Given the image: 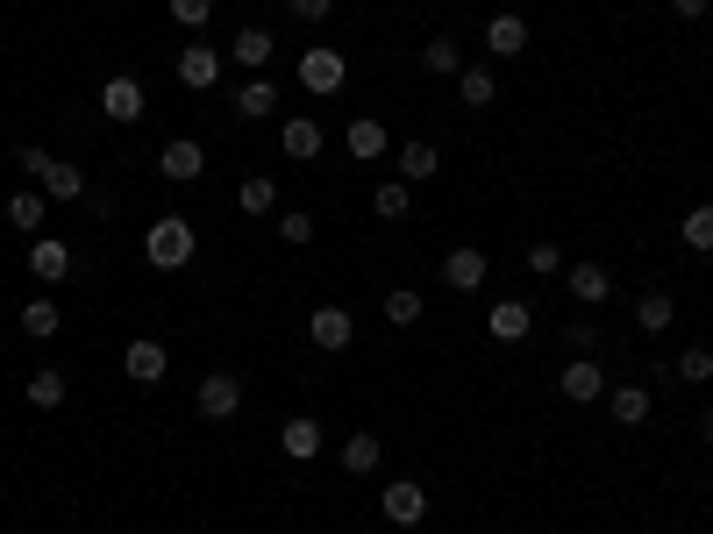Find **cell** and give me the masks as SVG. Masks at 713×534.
<instances>
[{"instance_id": "6da1fadb", "label": "cell", "mask_w": 713, "mask_h": 534, "mask_svg": "<svg viewBox=\"0 0 713 534\" xmlns=\"http://www.w3.org/2000/svg\"><path fill=\"white\" fill-rule=\"evenodd\" d=\"M193 250H201V236H193L186 214H158V221H150L143 257H150L158 271H186V264H193Z\"/></svg>"}, {"instance_id": "7a4b0ae2", "label": "cell", "mask_w": 713, "mask_h": 534, "mask_svg": "<svg viewBox=\"0 0 713 534\" xmlns=\"http://www.w3.org/2000/svg\"><path fill=\"white\" fill-rule=\"evenodd\" d=\"M557 392H564L571 406H593V400H606V371L593 357H564V371H557Z\"/></svg>"}, {"instance_id": "3957f363", "label": "cell", "mask_w": 713, "mask_h": 534, "mask_svg": "<svg viewBox=\"0 0 713 534\" xmlns=\"http://www.w3.org/2000/svg\"><path fill=\"white\" fill-rule=\"evenodd\" d=\"M343 79H350V65H343V51H328V43H314V51H300V86H307V94H336Z\"/></svg>"}, {"instance_id": "277c9868", "label": "cell", "mask_w": 713, "mask_h": 534, "mask_svg": "<svg viewBox=\"0 0 713 534\" xmlns=\"http://www.w3.org/2000/svg\"><path fill=\"white\" fill-rule=\"evenodd\" d=\"M143 107H150V94H143V79H129V72H115V79L100 86V115L121 121V129H129V121H143Z\"/></svg>"}, {"instance_id": "5b68a950", "label": "cell", "mask_w": 713, "mask_h": 534, "mask_svg": "<svg viewBox=\"0 0 713 534\" xmlns=\"http://www.w3.org/2000/svg\"><path fill=\"white\" fill-rule=\"evenodd\" d=\"M378 513H386L392 527H421V521H429V492H421L414 478H400V484L378 492Z\"/></svg>"}, {"instance_id": "8992f818", "label": "cell", "mask_w": 713, "mask_h": 534, "mask_svg": "<svg viewBox=\"0 0 713 534\" xmlns=\"http://www.w3.org/2000/svg\"><path fill=\"white\" fill-rule=\"evenodd\" d=\"M307 342L336 357V349H350V342H357V320L343 314V307H314V314H307Z\"/></svg>"}, {"instance_id": "52a82bcc", "label": "cell", "mask_w": 713, "mask_h": 534, "mask_svg": "<svg viewBox=\"0 0 713 534\" xmlns=\"http://www.w3.org/2000/svg\"><path fill=\"white\" fill-rule=\"evenodd\" d=\"M158 172L172 178V186H193V178L207 172V150L193 143V135H179V143H164V150H158Z\"/></svg>"}, {"instance_id": "ba28073f", "label": "cell", "mask_w": 713, "mask_h": 534, "mask_svg": "<svg viewBox=\"0 0 713 534\" xmlns=\"http://www.w3.org/2000/svg\"><path fill=\"white\" fill-rule=\"evenodd\" d=\"M485 271H493V264H485V250H472V242H457V250L443 257V285H450V293H478Z\"/></svg>"}, {"instance_id": "9c48e42d", "label": "cell", "mask_w": 713, "mask_h": 534, "mask_svg": "<svg viewBox=\"0 0 713 534\" xmlns=\"http://www.w3.org/2000/svg\"><path fill=\"white\" fill-rule=\"evenodd\" d=\"M279 449H285V464H314V456H322V421L314 414H293L279 427Z\"/></svg>"}, {"instance_id": "30bf717a", "label": "cell", "mask_w": 713, "mask_h": 534, "mask_svg": "<svg viewBox=\"0 0 713 534\" xmlns=\"http://www.w3.org/2000/svg\"><path fill=\"white\" fill-rule=\"evenodd\" d=\"M215 79H222V51H207V43H186V51H179V86L207 94Z\"/></svg>"}, {"instance_id": "8fae6325", "label": "cell", "mask_w": 713, "mask_h": 534, "mask_svg": "<svg viewBox=\"0 0 713 534\" xmlns=\"http://www.w3.org/2000/svg\"><path fill=\"white\" fill-rule=\"evenodd\" d=\"M29 271H36L43 285L72 279V242H57V236H36V242H29Z\"/></svg>"}, {"instance_id": "7c38bea8", "label": "cell", "mask_w": 713, "mask_h": 534, "mask_svg": "<svg viewBox=\"0 0 713 534\" xmlns=\"http://www.w3.org/2000/svg\"><path fill=\"white\" fill-rule=\"evenodd\" d=\"M236 406H242V385H236L229 371H207V378H201V414H207V421H229Z\"/></svg>"}, {"instance_id": "4fadbf2b", "label": "cell", "mask_w": 713, "mask_h": 534, "mask_svg": "<svg viewBox=\"0 0 713 534\" xmlns=\"http://www.w3.org/2000/svg\"><path fill=\"white\" fill-rule=\"evenodd\" d=\"M485 51H493V57H521L528 51V22H521V14H493V22H485Z\"/></svg>"}, {"instance_id": "5bb4252c", "label": "cell", "mask_w": 713, "mask_h": 534, "mask_svg": "<svg viewBox=\"0 0 713 534\" xmlns=\"http://www.w3.org/2000/svg\"><path fill=\"white\" fill-rule=\"evenodd\" d=\"M564 285H571V299H579V307H599V299L614 293V271H606V264H571Z\"/></svg>"}, {"instance_id": "9a60e30c", "label": "cell", "mask_w": 713, "mask_h": 534, "mask_svg": "<svg viewBox=\"0 0 713 534\" xmlns=\"http://www.w3.org/2000/svg\"><path fill=\"white\" fill-rule=\"evenodd\" d=\"M528 328H536V320H528L521 299H499V307L485 314V335H493V342H528Z\"/></svg>"}, {"instance_id": "2e32d148", "label": "cell", "mask_w": 713, "mask_h": 534, "mask_svg": "<svg viewBox=\"0 0 713 534\" xmlns=\"http://www.w3.org/2000/svg\"><path fill=\"white\" fill-rule=\"evenodd\" d=\"M649 406H657V400H649V385H614V392H606V414H614L620 427H642Z\"/></svg>"}, {"instance_id": "e0dca14e", "label": "cell", "mask_w": 713, "mask_h": 534, "mask_svg": "<svg viewBox=\"0 0 713 534\" xmlns=\"http://www.w3.org/2000/svg\"><path fill=\"white\" fill-rule=\"evenodd\" d=\"M279 150H285V157H300V164H307V157H322V121L293 115V121L279 129Z\"/></svg>"}, {"instance_id": "ac0fdd59", "label": "cell", "mask_w": 713, "mask_h": 534, "mask_svg": "<svg viewBox=\"0 0 713 534\" xmlns=\"http://www.w3.org/2000/svg\"><path fill=\"white\" fill-rule=\"evenodd\" d=\"M36 186H43V200H79V193H86V172H79V164H65V157H51Z\"/></svg>"}, {"instance_id": "d6986e66", "label": "cell", "mask_w": 713, "mask_h": 534, "mask_svg": "<svg viewBox=\"0 0 713 534\" xmlns=\"http://www.w3.org/2000/svg\"><path fill=\"white\" fill-rule=\"evenodd\" d=\"M271 51H279V36H271V29H242V36L229 43V57H236V65H250V72H264Z\"/></svg>"}, {"instance_id": "ffe728a7", "label": "cell", "mask_w": 713, "mask_h": 534, "mask_svg": "<svg viewBox=\"0 0 713 534\" xmlns=\"http://www.w3.org/2000/svg\"><path fill=\"white\" fill-rule=\"evenodd\" d=\"M121 371H129L136 385H158V378H164V342H129V357H121Z\"/></svg>"}, {"instance_id": "44dd1931", "label": "cell", "mask_w": 713, "mask_h": 534, "mask_svg": "<svg viewBox=\"0 0 713 534\" xmlns=\"http://www.w3.org/2000/svg\"><path fill=\"white\" fill-rule=\"evenodd\" d=\"M43 214H51V200H43V193H14V200H8V221H14V236H29V242L43 236Z\"/></svg>"}, {"instance_id": "7402d4cb", "label": "cell", "mask_w": 713, "mask_h": 534, "mask_svg": "<svg viewBox=\"0 0 713 534\" xmlns=\"http://www.w3.org/2000/svg\"><path fill=\"white\" fill-rule=\"evenodd\" d=\"M264 115H279V86H271V79H250L236 94V121H264Z\"/></svg>"}, {"instance_id": "603a6c76", "label": "cell", "mask_w": 713, "mask_h": 534, "mask_svg": "<svg viewBox=\"0 0 713 534\" xmlns=\"http://www.w3.org/2000/svg\"><path fill=\"white\" fill-rule=\"evenodd\" d=\"M671 320H678V299L671 293H642V299H635V328H642V335H663Z\"/></svg>"}, {"instance_id": "cb8c5ba5", "label": "cell", "mask_w": 713, "mask_h": 534, "mask_svg": "<svg viewBox=\"0 0 713 534\" xmlns=\"http://www.w3.org/2000/svg\"><path fill=\"white\" fill-rule=\"evenodd\" d=\"M343 143H350V157H357V164H364V157H386V121L357 115V121H350V135H343Z\"/></svg>"}, {"instance_id": "d4e9b609", "label": "cell", "mask_w": 713, "mask_h": 534, "mask_svg": "<svg viewBox=\"0 0 713 534\" xmlns=\"http://www.w3.org/2000/svg\"><path fill=\"white\" fill-rule=\"evenodd\" d=\"M343 470H350V478H364V470H378V456H386V442H378V435H350V442H343Z\"/></svg>"}, {"instance_id": "484cf974", "label": "cell", "mask_w": 713, "mask_h": 534, "mask_svg": "<svg viewBox=\"0 0 713 534\" xmlns=\"http://www.w3.org/2000/svg\"><path fill=\"white\" fill-rule=\"evenodd\" d=\"M435 172H443V157H435L429 143H407V150H400V178H407V186H429Z\"/></svg>"}, {"instance_id": "4316f807", "label": "cell", "mask_w": 713, "mask_h": 534, "mask_svg": "<svg viewBox=\"0 0 713 534\" xmlns=\"http://www.w3.org/2000/svg\"><path fill=\"white\" fill-rule=\"evenodd\" d=\"M407 207H414V186H407V178H386V186L371 193V214H378V221H400Z\"/></svg>"}, {"instance_id": "83f0119b", "label": "cell", "mask_w": 713, "mask_h": 534, "mask_svg": "<svg viewBox=\"0 0 713 534\" xmlns=\"http://www.w3.org/2000/svg\"><path fill=\"white\" fill-rule=\"evenodd\" d=\"M421 65H429L435 79H450V72H464V51H457V36H435V43H421Z\"/></svg>"}, {"instance_id": "f1b7e54d", "label": "cell", "mask_w": 713, "mask_h": 534, "mask_svg": "<svg viewBox=\"0 0 713 534\" xmlns=\"http://www.w3.org/2000/svg\"><path fill=\"white\" fill-rule=\"evenodd\" d=\"M457 94L472 100V107H493V100H499V79H493L485 65H464V72H457Z\"/></svg>"}, {"instance_id": "f546056e", "label": "cell", "mask_w": 713, "mask_h": 534, "mask_svg": "<svg viewBox=\"0 0 713 534\" xmlns=\"http://www.w3.org/2000/svg\"><path fill=\"white\" fill-rule=\"evenodd\" d=\"M678 236H685V250H700V257H713V200H706V207H692L685 221H678Z\"/></svg>"}, {"instance_id": "4dcf8cb0", "label": "cell", "mask_w": 713, "mask_h": 534, "mask_svg": "<svg viewBox=\"0 0 713 534\" xmlns=\"http://www.w3.org/2000/svg\"><path fill=\"white\" fill-rule=\"evenodd\" d=\"M65 371H51V363H43V371L36 378H29V406H65Z\"/></svg>"}, {"instance_id": "1f68e13d", "label": "cell", "mask_w": 713, "mask_h": 534, "mask_svg": "<svg viewBox=\"0 0 713 534\" xmlns=\"http://www.w3.org/2000/svg\"><path fill=\"white\" fill-rule=\"evenodd\" d=\"M236 207H242V214H271V207H279V186H271V178H242Z\"/></svg>"}, {"instance_id": "d6a6232c", "label": "cell", "mask_w": 713, "mask_h": 534, "mask_svg": "<svg viewBox=\"0 0 713 534\" xmlns=\"http://www.w3.org/2000/svg\"><path fill=\"white\" fill-rule=\"evenodd\" d=\"M22 335H36V342H51V335H57V307H51V299H29V307H22Z\"/></svg>"}, {"instance_id": "836d02e7", "label": "cell", "mask_w": 713, "mask_h": 534, "mask_svg": "<svg viewBox=\"0 0 713 534\" xmlns=\"http://www.w3.org/2000/svg\"><path fill=\"white\" fill-rule=\"evenodd\" d=\"M671 371L685 378V385H713V349H685V357H678Z\"/></svg>"}, {"instance_id": "e575fe53", "label": "cell", "mask_w": 713, "mask_h": 534, "mask_svg": "<svg viewBox=\"0 0 713 534\" xmlns=\"http://www.w3.org/2000/svg\"><path fill=\"white\" fill-rule=\"evenodd\" d=\"M386 320H392V328H414V320H421V293H407V285H400V293H386Z\"/></svg>"}, {"instance_id": "d590c367", "label": "cell", "mask_w": 713, "mask_h": 534, "mask_svg": "<svg viewBox=\"0 0 713 534\" xmlns=\"http://www.w3.org/2000/svg\"><path fill=\"white\" fill-rule=\"evenodd\" d=\"M164 8H172V22H179V29H186V36H193V29H207V14H215V0H164Z\"/></svg>"}, {"instance_id": "8d00e7d4", "label": "cell", "mask_w": 713, "mask_h": 534, "mask_svg": "<svg viewBox=\"0 0 713 534\" xmlns=\"http://www.w3.org/2000/svg\"><path fill=\"white\" fill-rule=\"evenodd\" d=\"M279 242L307 250V242H314V221H307V214H279Z\"/></svg>"}, {"instance_id": "74e56055", "label": "cell", "mask_w": 713, "mask_h": 534, "mask_svg": "<svg viewBox=\"0 0 713 534\" xmlns=\"http://www.w3.org/2000/svg\"><path fill=\"white\" fill-rule=\"evenodd\" d=\"M528 271H542V279H557V271H564V250H557V242H536V250H528Z\"/></svg>"}, {"instance_id": "f35d334b", "label": "cell", "mask_w": 713, "mask_h": 534, "mask_svg": "<svg viewBox=\"0 0 713 534\" xmlns=\"http://www.w3.org/2000/svg\"><path fill=\"white\" fill-rule=\"evenodd\" d=\"M593 342H599V328H593V320H579V328H564V349H571V357H593Z\"/></svg>"}, {"instance_id": "ab89813d", "label": "cell", "mask_w": 713, "mask_h": 534, "mask_svg": "<svg viewBox=\"0 0 713 534\" xmlns=\"http://www.w3.org/2000/svg\"><path fill=\"white\" fill-rule=\"evenodd\" d=\"M285 8H293L300 22H328V8H336V0H285Z\"/></svg>"}, {"instance_id": "60d3db41", "label": "cell", "mask_w": 713, "mask_h": 534, "mask_svg": "<svg viewBox=\"0 0 713 534\" xmlns=\"http://www.w3.org/2000/svg\"><path fill=\"white\" fill-rule=\"evenodd\" d=\"M14 164H22L29 178H43V164H51V150H14Z\"/></svg>"}, {"instance_id": "b9f144b4", "label": "cell", "mask_w": 713, "mask_h": 534, "mask_svg": "<svg viewBox=\"0 0 713 534\" xmlns=\"http://www.w3.org/2000/svg\"><path fill=\"white\" fill-rule=\"evenodd\" d=\"M671 8H678V14H685V22H700V14L713 8V0H671Z\"/></svg>"}, {"instance_id": "7bdbcfd3", "label": "cell", "mask_w": 713, "mask_h": 534, "mask_svg": "<svg viewBox=\"0 0 713 534\" xmlns=\"http://www.w3.org/2000/svg\"><path fill=\"white\" fill-rule=\"evenodd\" d=\"M700 435H706V442H713V406H706V421H700Z\"/></svg>"}, {"instance_id": "ee69618b", "label": "cell", "mask_w": 713, "mask_h": 534, "mask_svg": "<svg viewBox=\"0 0 713 534\" xmlns=\"http://www.w3.org/2000/svg\"><path fill=\"white\" fill-rule=\"evenodd\" d=\"M364 534H371V527H364Z\"/></svg>"}]
</instances>
